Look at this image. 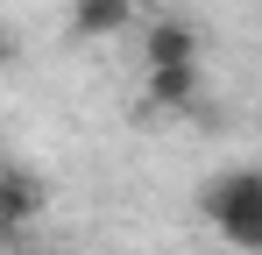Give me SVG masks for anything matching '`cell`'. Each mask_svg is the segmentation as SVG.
Masks as SVG:
<instances>
[{
    "mask_svg": "<svg viewBox=\"0 0 262 255\" xmlns=\"http://www.w3.org/2000/svg\"><path fill=\"white\" fill-rule=\"evenodd\" d=\"M199 206L227 234V248H241V255L262 248V170H220L213 184L199 192Z\"/></svg>",
    "mask_w": 262,
    "mask_h": 255,
    "instance_id": "obj_1",
    "label": "cell"
},
{
    "mask_svg": "<svg viewBox=\"0 0 262 255\" xmlns=\"http://www.w3.org/2000/svg\"><path fill=\"white\" fill-rule=\"evenodd\" d=\"M199 29L191 22H177V14H156L149 29H142V71H156V64H199Z\"/></svg>",
    "mask_w": 262,
    "mask_h": 255,
    "instance_id": "obj_2",
    "label": "cell"
},
{
    "mask_svg": "<svg viewBox=\"0 0 262 255\" xmlns=\"http://www.w3.org/2000/svg\"><path fill=\"white\" fill-rule=\"evenodd\" d=\"M43 220V177L29 170H0V234H21Z\"/></svg>",
    "mask_w": 262,
    "mask_h": 255,
    "instance_id": "obj_3",
    "label": "cell"
},
{
    "mask_svg": "<svg viewBox=\"0 0 262 255\" xmlns=\"http://www.w3.org/2000/svg\"><path fill=\"white\" fill-rule=\"evenodd\" d=\"M135 22V0H71V36H121Z\"/></svg>",
    "mask_w": 262,
    "mask_h": 255,
    "instance_id": "obj_4",
    "label": "cell"
},
{
    "mask_svg": "<svg viewBox=\"0 0 262 255\" xmlns=\"http://www.w3.org/2000/svg\"><path fill=\"white\" fill-rule=\"evenodd\" d=\"M142 92H149V107H191L199 99V64H156V71H142Z\"/></svg>",
    "mask_w": 262,
    "mask_h": 255,
    "instance_id": "obj_5",
    "label": "cell"
},
{
    "mask_svg": "<svg viewBox=\"0 0 262 255\" xmlns=\"http://www.w3.org/2000/svg\"><path fill=\"white\" fill-rule=\"evenodd\" d=\"M7 64H14V36L0 29V71H7Z\"/></svg>",
    "mask_w": 262,
    "mask_h": 255,
    "instance_id": "obj_6",
    "label": "cell"
}]
</instances>
